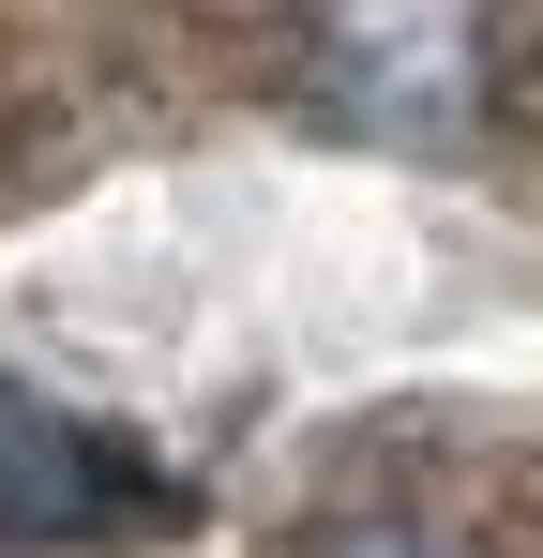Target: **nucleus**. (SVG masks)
I'll list each match as a JSON object with an SVG mask.
<instances>
[{"label":"nucleus","instance_id":"nucleus-1","mask_svg":"<svg viewBox=\"0 0 543 558\" xmlns=\"http://www.w3.org/2000/svg\"><path fill=\"white\" fill-rule=\"evenodd\" d=\"M287 106L348 151H468L514 106V0H302Z\"/></svg>","mask_w":543,"mask_h":558},{"label":"nucleus","instance_id":"nucleus-2","mask_svg":"<svg viewBox=\"0 0 543 558\" xmlns=\"http://www.w3.org/2000/svg\"><path fill=\"white\" fill-rule=\"evenodd\" d=\"M167 513H181V483L136 438H106V423H76V408L0 377V544L90 558V544H152Z\"/></svg>","mask_w":543,"mask_h":558},{"label":"nucleus","instance_id":"nucleus-3","mask_svg":"<svg viewBox=\"0 0 543 558\" xmlns=\"http://www.w3.org/2000/svg\"><path fill=\"white\" fill-rule=\"evenodd\" d=\"M302 558H468V544H452V529H423V513H393V498H377V513H333V529H302Z\"/></svg>","mask_w":543,"mask_h":558}]
</instances>
